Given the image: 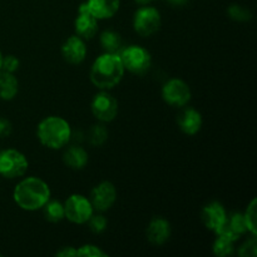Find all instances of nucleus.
<instances>
[{"label":"nucleus","mask_w":257,"mask_h":257,"mask_svg":"<svg viewBox=\"0 0 257 257\" xmlns=\"http://www.w3.org/2000/svg\"><path fill=\"white\" fill-rule=\"evenodd\" d=\"M13 198L22 210L37 211L49 201L50 188L40 178L28 177L15 186Z\"/></svg>","instance_id":"obj_1"},{"label":"nucleus","mask_w":257,"mask_h":257,"mask_svg":"<svg viewBox=\"0 0 257 257\" xmlns=\"http://www.w3.org/2000/svg\"><path fill=\"white\" fill-rule=\"evenodd\" d=\"M124 70L119 54L104 53L93 63L90 69V82L99 89H110L119 84Z\"/></svg>","instance_id":"obj_2"},{"label":"nucleus","mask_w":257,"mask_h":257,"mask_svg":"<svg viewBox=\"0 0 257 257\" xmlns=\"http://www.w3.org/2000/svg\"><path fill=\"white\" fill-rule=\"evenodd\" d=\"M37 136L40 143L50 150H60L69 142L72 137V130L69 123L62 117H50L44 118L38 124Z\"/></svg>","instance_id":"obj_3"},{"label":"nucleus","mask_w":257,"mask_h":257,"mask_svg":"<svg viewBox=\"0 0 257 257\" xmlns=\"http://www.w3.org/2000/svg\"><path fill=\"white\" fill-rule=\"evenodd\" d=\"M123 63L124 69L130 70L133 74H143L147 72L152 64V58L150 52L140 45H130L118 53Z\"/></svg>","instance_id":"obj_4"},{"label":"nucleus","mask_w":257,"mask_h":257,"mask_svg":"<svg viewBox=\"0 0 257 257\" xmlns=\"http://www.w3.org/2000/svg\"><path fill=\"white\" fill-rule=\"evenodd\" d=\"M29 167L27 157L17 150L0 151V176L8 180L22 177Z\"/></svg>","instance_id":"obj_5"},{"label":"nucleus","mask_w":257,"mask_h":257,"mask_svg":"<svg viewBox=\"0 0 257 257\" xmlns=\"http://www.w3.org/2000/svg\"><path fill=\"white\" fill-rule=\"evenodd\" d=\"M161 14L156 8L142 7L135 13L133 28L141 37H151L161 28Z\"/></svg>","instance_id":"obj_6"},{"label":"nucleus","mask_w":257,"mask_h":257,"mask_svg":"<svg viewBox=\"0 0 257 257\" xmlns=\"http://www.w3.org/2000/svg\"><path fill=\"white\" fill-rule=\"evenodd\" d=\"M92 203L87 197L82 195H72L68 197L64 203V216L73 223H82L88 222L90 216L93 215Z\"/></svg>","instance_id":"obj_7"},{"label":"nucleus","mask_w":257,"mask_h":257,"mask_svg":"<svg viewBox=\"0 0 257 257\" xmlns=\"http://www.w3.org/2000/svg\"><path fill=\"white\" fill-rule=\"evenodd\" d=\"M162 98L172 107H183L191 99V89L182 79H170L162 88Z\"/></svg>","instance_id":"obj_8"},{"label":"nucleus","mask_w":257,"mask_h":257,"mask_svg":"<svg viewBox=\"0 0 257 257\" xmlns=\"http://www.w3.org/2000/svg\"><path fill=\"white\" fill-rule=\"evenodd\" d=\"M92 113L100 122H112L118 114V102L112 94L100 92L92 100Z\"/></svg>","instance_id":"obj_9"},{"label":"nucleus","mask_w":257,"mask_h":257,"mask_svg":"<svg viewBox=\"0 0 257 257\" xmlns=\"http://www.w3.org/2000/svg\"><path fill=\"white\" fill-rule=\"evenodd\" d=\"M115 200H117V191L114 185L109 181H104L93 188L89 201L94 210L103 212L109 210L114 205Z\"/></svg>","instance_id":"obj_10"},{"label":"nucleus","mask_w":257,"mask_h":257,"mask_svg":"<svg viewBox=\"0 0 257 257\" xmlns=\"http://www.w3.org/2000/svg\"><path fill=\"white\" fill-rule=\"evenodd\" d=\"M201 220L208 230L218 233V231L223 227L226 220H227V213H226L225 207L220 202L215 201V202L208 203L202 208Z\"/></svg>","instance_id":"obj_11"},{"label":"nucleus","mask_w":257,"mask_h":257,"mask_svg":"<svg viewBox=\"0 0 257 257\" xmlns=\"http://www.w3.org/2000/svg\"><path fill=\"white\" fill-rule=\"evenodd\" d=\"M62 55L70 64H80L87 55V47L80 37H69L62 45Z\"/></svg>","instance_id":"obj_12"},{"label":"nucleus","mask_w":257,"mask_h":257,"mask_svg":"<svg viewBox=\"0 0 257 257\" xmlns=\"http://www.w3.org/2000/svg\"><path fill=\"white\" fill-rule=\"evenodd\" d=\"M78 12H79V14L74 22L75 32H77L78 37H80L82 39H92L97 34L98 20L85 9L84 3L80 5Z\"/></svg>","instance_id":"obj_13"},{"label":"nucleus","mask_w":257,"mask_h":257,"mask_svg":"<svg viewBox=\"0 0 257 257\" xmlns=\"http://www.w3.org/2000/svg\"><path fill=\"white\" fill-rule=\"evenodd\" d=\"M120 0H87L85 9L97 20L109 19L119 9Z\"/></svg>","instance_id":"obj_14"},{"label":"nucleus","mask_w":257,"mask_h":257,"mask_svg":"<svg viewBox=\"0 0 257 257\" xmlns=\"http://www.w3.org/2000/svg\"><path fill=\"white\" fill-rule=\"evenodd\" d=\"M171 237V225L162 217H155L147 227V238L152 245H163Z\"/></svg>","instance_id":"obj_15"},{"label":"nucleus","mask_w":257,"mask_h":257,"mask_svg":"<svg viewBox=\"0 0 257 257\" xmlns=\"http://www.w3.org/2000/svg\"><path fill=\"white\" fill-rule=\"evenodd\" d=\"M177 123L183 133L193 136L200 132L201 127H202V115L193 108H186L178 114Z\"/></svg>","instance_id":"obj_16"},{"label":"nucleus","mask_w":257,"mask_h":257,"mask_svg":"<svg viewBox=\"0 0 257 257\" xmlns=\"http://www.w3.org/2000/svg\"><path fill=\"white\" fill-rule=\"evenodd\" d=\"M63 161L72 170H83L88 163V153L80 146H72L64 152Z\"/></svg>","instance_id":"obj_17"},{"label":"nucleus","mask_w":257,"mask_h":257,"mask_svg":"<svg viewBox=\"0 0 257 257\" xmlns=\"http://www.w3.org/2000/svg\"><path fill=\"white\" fill-rule=\"evenodd\" d=\"M19 82L13 73L0 70V99L12 100L17 97Z\"/></svg>","instance_id":"obj_18"},{"label":"nucleus","mask_w":257,"mask_h":257,"mask_svg":"<svg viewBox=\"0 0 257 257\" xmlns=\"http://www.w3.org/2000/svg\"><path fill=\"white\" fill-rule=\"evenodd\" d=\"M100 45H102L105 53L118 54L119 50H122V38L118 33L107 30V32H103L102 35H100Z\"/></svg>","instance_id":"obj_19"},{"label":"nucleus","mask_w":257,"mask_h":257,"mask_svg":"<svg viewBox=\"0 0 257 257\" xmlns=\"http://www.w3.org/2000/svg\"><path fill=\"white\" fill-rule=\"evenodd\" d=\"M43 212H44L45 220H48L49 222H59L65 217L64 205L58 201H48L43 206Z\"/></svg>","instance_id":"obj_20"},{"label":"nucleus","mask_w":257,"mask_h":257,"mask_svg":"<svg viewBox=\"0 0 257 257\" xmlns=\"http://www.w3.org/2000/svg\"><path fill=\"white\" fill-rule=\"evenodd\" d=\"M233 242H235V241L226 237V236L217 235V238H216V241L213 242V247H212L213 253H215L216 256H220V257L232 255L233 250H235V247H233Z\"/></svg>","instance_id":"obj_21"},{"label":"nucleus","mask_w":257,"mask_h":257,"mask_svg":"<svg viewBox=\"0 0 257 257\" xmlns=\"http://www.w3.org/2000/svg\"><path fill=\"white\" fill-rule=\"evenodd\" d=\"M108 138V131L104 125L102 124H95L93 125L88 133V141L92 146L94 147H99L103 143L107 141Z\"/></svg>","instance_id":"obj_22"},{"label":"nucleus","mask_w":257,"mask_h":257,"mask_svg":"<svg viewBox=\"0 0 257 257\" xmlns=\"http://www.w3.org/2000/svg\"><path fill=\"white\" fill-rule=\"evenodd\" d=\"M243 217H245L246 226H247V231L251 232V235L256 236L257 230H256V198H253L251 201V203L248 205L247 210L243 213Z\"/></svg>","instance_id":"obj_23"},{"label":"nucleus","mask_w":257,"mask_h":257,"mask_svg":"<svg viewBox=\"0 0 257 257\" xmlns=\"http://www.w3.org/2000/svg\"><path fill=\"white\" fill-rule=\"evenodd\" d=\"M228 15H230L233 20H237V22H246V20L251 19L250 10H247L246 8L237 4L231 5V7L228 8Z\"/></svg>","instance_id":"obj_24"},{"label":"nucleus","mask_w":257,"mask_h":257,"mask_svg":"<svg viewBox=\"0 0 257 257\" xmlns=\"http://www.w3.org/2000/svg\"><path fill=\"white\" fill-rule=\"evenodd\" d=\"M77 256L80 257H107L108 255L103 252L99 247L94 245H84L77 250Z\"/></svg>","instance_id":"obj_25"},{"label":"nucleus","mask_w":257,"mask_h":257,"mask_svg":"<svg viewBox=\"0 0 257 257\" xmlns=\"http://www.w3.org/2000/svg\"><path fill=\"white\" fill-rule=\"evenodd\" d=\"M88 222H89V228L94 233H100L107 228V220L102 215H92Z\"/></svg>","instance_id":"obj_26"},{"label":"nucleus","mask_w":257,"mask_h":257,"mask_svg":"<svg viewBox=\"0 0 257 257\" xmlns=\"http://www.w3.org/2000/svg\"><path fill=\"white\" fill-rule=\"evenodd\" d=\"M238 255L242 257H256L257 255V241L256 236H252V238L247 240V242L241 246Z\"/></svg>","instance_id":"obj_27"},{"label":"nucleus","mask_w":257,"mask_h":257,"mask_svg":"<svg viewBox=\"0 0 257 257\" xmlns=\"http://www.w3.org/2000/svg\"><path fill=\"white\" fill-rule=\"evenodd\" d=\"M19 59L14 55H7V57H3V63H2V70L5 72L14 73L17 72L18 68H19Z\"/></svg>","instance_id":"obj_28"},{"label":"nucleus","mask_w":257,"mask_h":257,"mask_svg":"<svg viewBox=\"0 0 257 257\" xmlns=\"http://www.w3.org/2000/svg\"><path fill=\"white\" fill-rule=\"evenodd\" d=\"M12 133V123L5 118H0V137H8Z\"/></svg>","instance_id":"obj_29"},{"label":"nucleus","mask_w":257,"mask_h":257,"mask_svg":"<svg viewBox=\"0 0 257 257\" xmlns=\"http://www.w3.org/2000/svg\"><path fill=\"white\" fill-rule=\"evenodd\" d=\"M57 256L59 257H74L77 256V250L73 247H63L62 250L58 251Z\"/></svg>","instance_id":"obj_30"},{"label":"nucleus","mask_w":257,"mask_h":257,"mask_svg":"<svg viewBox=\"0 0 257 257\" xmlns=\"http://www.w3.org/2000/svg\"><path fill=\"white\" fill-rule=\"evenodd\" d=\"M167 2L172 5H183V4H186L188 0H167Z\"/></svg>","instance_id":"obj_31"},{"label":"nucleus","mask_w":257,"mask_h":257,"mask_svg":"<svg viewBox=\"0 0 257 257\" xmlns=\"http://www.w3.org/2000/svg\"><path fill=\"white\" fill-rule=\"evenodd\" d=\"M135 2L140 5H147V4H150L152 0H135Z\"/></svg>","instance_id":"obj_32"},{"label":"nucleus","mask_w":257,"mask_h":257,"mask_svg":"<svg viewBox=\"0 0 257 257\" xmlns=\"http://www.w3.org/2000/svg\"><path fill=\"white\" fill-rule=\"evenodd\" d=\"M2 63H3V54L0 52V70H2Z\"/></svg>","instance_id":"obj_33"}]
</instances>
